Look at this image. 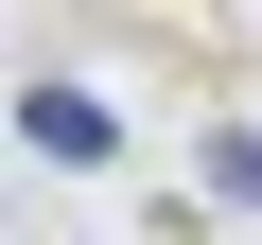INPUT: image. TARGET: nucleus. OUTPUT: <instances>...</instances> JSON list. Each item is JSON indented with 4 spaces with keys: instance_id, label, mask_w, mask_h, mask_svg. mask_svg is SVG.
Wrapping results in <instances>:
<instances>
[{
    "instance_id": "f03ea898",
    "label": "nucleus",
    "mask_w": 262,
    "mask_h": 245,
    "mask_svg": "<svg viewBox=\"0 0 262 245\" xmlns=\"http://www.w3.org/2000/svg\"><path fill=\"white\" fill-rule=\"evenodd\" d=\"M192 175H210V210H262V140H245V122H210V158H192Z\"/></svg>"
},
{
    "instance_id": "f257e3e1",
    "label": "nucleus",
    "mask_w": 262,
    "mask_h": 245,
    "mask_svg": "<svg viewBox=\"0 0 262 245\" xmlns=\"http://www.w3.org/2000/svg\"><path fill=\"white\" fill-rule=\"evenodd\" d=\"M18 140H35V158H70V175H88V158H122V122H105V88H70V70H53V88H35V105H18Z\"/></svg>"
}]
</instances>
